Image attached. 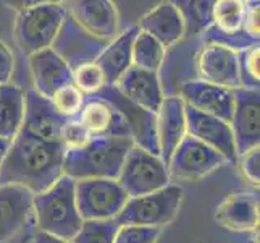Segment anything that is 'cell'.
I'll return each instance as SVG.
<instances>
[{"label":"cell","instance_id":"6da1fadb","mask_svg":"<svg viewBox=\"0 0 260 243\" xmlns=\"http://www.w3.org/2000/svg\"><path fill=\"white\" fill-rule=\"evenodd\" d=\"M63 157L61 143L42 141L20 130L0 166V185H18L39 195L63 175Z\"/></svg>","mask_w":260,"mask_h":243},{"label":"cell","instance_id":"7a4b0ae2","mask_svg":"<svg viewBox=\"0 0 260 243\" xmlns=\"http://www.w3.org/2000/svg\"><path fill=\"white\" fill-rule=\"evenodd\" d=\"M133 145L123 137L91 138L81 148L65 149L63 174L73 180L116 178Z\"/></svg>","mask_w":260,"mask_h":243},{"label":"cell","instance_id":"3957f363","mask_svg":"<svg viewBox=\"0 0 260 243\" xmlns=\"http://www.w3.org/2000/svg\"><path fill=\"white\" fill-rule=\"evenodd\" d=\"M32 215L38 230L63 240L73 238L83 224L76 208L75 180L63 174L46 192L34 195Z\"/></svg>","mask_w":260,"mask_h":243},{"label":"cell","instance_id":"277c9868","mask_svg":"<svg viewBox=\"0 0 260 243\" xmlns=\"http://www.w3.org/2000/svg\"><path fill=\"white\" fill-rule=\"evenodd\" d=\"M61 4H34L18 10L15 18V41L26 56L52 47L65 21Z\"/></svg>","mask_w":260,"mask_h":243},{"label":"cell","instance_id":"5b68a950","mask_svg":"<svg viewBox=\"0 0 260 243\" xmlns=\"http://www.w3.org/2000/svg\"><path fill=\"white\" fill-rule=\"evenodd\" d=\"M183 195L184 192L181 186L168 183L155 192L129 196L115 221L118 226L133 224V226L164 227L176 218L183 203Z\"/></svg>","mask_w":260,"mask_h":243},{"label":"cell","instance_id":"8992f818","mask_svg":"<svg viewBox=\"0 0 260 243\" xmlns=\"http://www.w3.org/2000/svg\"><path fill=\"white\" fill-rule=\"evenodd\" d=\"M75 196L83 221L115 219L129 198L116 178L75 180Z\"/></svg>","mask_w":260,"mask_h":243},{"label":"cell","instance_id":"52a82bcc","mask_svg":"<svg viewBox=\"0 0 260 243\" xmlns=\"http://www.w3.org/2000/svg\"><path fill=\"white\" fill-rule=\"evenodd\" d=\"M116 180L128 196H139L168 185L170 175L162 157L133 145L123 160Z\"/></svg>","mask_w":260,"mask_h":243},{"label":"cell","instance_id":"ba28073f","mask_svg":"<svg viewBox=\"0 0 260 243\" xmlns=\"http://www.w3.org/2000/svg\"><path fill=\"white\" fill-rule=\"evenodd\" d=\"M223 157L217 149L199 141L197 138L186 134L173 151L167 169L170 180H183V182H196L202 177L209 175L215 169L225 164Z\"/></svg>","mask_w":260,"mask_h":243},{"label":"cell","instance_id":"9c48e42d","mask_svg":"<svg viewBox=\"0 0 260 243\" xmlns=\"http://www.w3.org/2000/svg\"><path fill=\"white\" fill-rule=\"evenodd\" d=\"M246 0H213L209 10V28L202 38L207 42H220L235 50L258 44L244 34Z\"/></svg>","mask_w":260,"mask_h":243},{"label":"cell","instance_id":"30bf717a","mask_svg":"<svg viewBox=\"0 0 260 243\" xmlns=\"http://www.w3.org/2000/svg\"><path fill=\"white\" fill-rule=\"evenodd\" d=\"M65 13L91 38L110 42L118 36L120 16L112 0H63Z\"/></svg>","mask_w":260,"mask_h":243},{"label":"cell","instance_id":"8fae6325","mask_svg":"<svg viewBox=\"0 0 260 243\" xmlns=\"http://www.w3.org/2000/svg\"><path fill=\"white\" fill-rule=\"evenodd\" d=\"M94 96L104 97L109 101L126 122L129 134L134 145L147 149L152 154L158 156V138H157V114L150 112L144 107L134 104L133 101L124 97L115 85H107Z\"/></svg>","mask_w":260,"mask_h":243},{"label":"cell","instance_id":"7c38bea8","mask_svg":"<svg viewBox=\"0 0 260 243\" xmlns=\"http://www.w3.org/2000/svg\"><path fill=\"white\" fill-rule=\"evenodd\" d=\"M231 130L235 137L238 156L244 151L258 146L260 143V94L258 89H233Z\"/></svg>","mask_w":260,"mask_h":243},{"label":"cell","instance_id":"4fadbf2b","mask_svg":"<svg viewBox=\"0 0 260 243\" xmlns=\"http://www.w3.org/2000/svg\"><path fill=\"white\" fill-rule=\"evenodd\" d=\"M196 68L199 79L228 89L241 88L238 50L220 42H207L197 53Z\"/></svg>","mask_w":260,"mask_h":243},{"label":"cell","instance_id":"5bb4252c","mask_svg":"<svg viewBox=\"0 0 260 243\" xmlns=\"http://www.w3.org/2000/svg\"><path fill=\"white\" fill-rule=\"evenodd\" d=\"M186 131L187 134L217 149L226 162H238L231 125L225 120L204 114L186 105Z\"/></svg>","mask_w":260,"mask_h":243},{"label":"cell","instance_id":"9a60e30c","mask_svg":"<svg viewBox=\"0 0 260 243\" xmlns=\"http://www.w3.org/2000/svg\"><path fill=\"white\" fill-rule=\"evenodd\" d=\"M65 120V117H61L53 109L49 97H44L36 89L24 93L23 131L42 141L60 143V130Z\"/></svg>","mask_w":260,"mask_h":243},{"label":"cell","instance_id":"2e32d148","mask_svg":"<svg viewBox=\"0 0 260 243\" xmlns=\"http://www.w3.org/2000/svg\"><path fill=\"white\" fill-rule=\"evenodd\" d=\"M179 97L186 105L230 123L233 112V89L212 85L202 79H191L181 85Z\"/></svg>","mask_w":260,"mask_h":243},{"label":"cell","instance_id":"e0dca14e","mask_svg":"<svg viewBox=\"0 0 260 243\" xmlns=\"http://www.w3.org/2000/svg\"><path fill=\"white\" fill-rule=\"evenodd\" d=\"M76 119L83 123L92 138L123 137L131 138L129 128L121 114L115 107L99 96H86L84 104Z\"/></svg>","mask_w":260,"mask_h":243},{"label":"cell","instance_id":"ac0fdd59","mask_svg":"<svg viewBox=\"0 0 260 243\" xmlns=\"http://www.w3.org/2000/svg\"><path fill=\"white\" fill-rule=\"evenodd\" d=\"M115 88L134 104L155 114L158 112L165 99L158 71H150L134 65H131L118 78Z\"/></svg>","mask_w":260,"mask_h":243},{"label":"cell","instance_id":"d6986e66","mask_svg":"<svg viewBox=\"0 0 260 243\" xmlns=\"http://www.w3.org/2000/svg\"><path fill=\"white\" fill-rule=\"evenodd\" d=\"M28 57L34 89L44 97H50L60 86L73 83L71 79L73 68L53 47L38 50Z\"/></svg>","mask_w":260,"mask_h":243},{"label":"cell","instance_id":"ffe728a7","mask_svg":"<svg viewBox=\"0 0 260 243\" xmlns=\"http://www.w3.org/2000/svg\"><path fill=\"white\" fill-rule=\"evenodd\" d=\"M32 193L18 185H0V243L20 232L32 214Z\"/></svg>","mask_w":260,"mask_h":243},{"label":"cell","instance_id":"44dd1931","mask_svg":"<svg viewBox=\"0 0 260 243\" xmlns=\"http://www.w3.org/2000/svg\"><path fill=\"white\" fill-rule=\"evenodd\" d=\"M186 104L179 96L165 97L157 112V138L160 157L168 164L173 151L186 137Z\"/></svg>","mask_w":260,"mask_h":243},{"label":"cell","instance_id":"7402d4cb","mask_svg":"<svg viewBox=\"0 0 260 243\" xmlns=\"http://www.w3.org/2000/svg\"><path fill=\"white\" fill-rule=\"evenodd\" d=\"M105 46L107 42L91 38L65 15V21L52 47L68 62L71 68H75L83 62L94 60Z\"/></svg>","mask_w":260,"mask_h":243},{"label":"cell","instance_id":"603a6c76","mask_svg":"<svg viewBox=\"0 0 260 243\" xmlns=\"http://www.w3.org/2000/svg\"><path fill=\"white\" fill-rule=\"evenodd\" d=\"M215 221L233 232L254 230L258 226V195L254 192L231 193L217 208Z\"/></svg>","mask_w":260,"mask_h":243},{"label":"cell","instance_id":"cb8c5ba5","mask_svg":"<svg viewBox=\"0 0 260 243\" xmlns=\"http://www.w3.org/2000/svg\"><path fill=\"white\" fill-rule=\"evenodd\" d=\"M139 30L154 36L167 49L184 38L183 16L172 0H165L146 13V16L141 20Z\"/></svg>","mask_w":260,"mask_h":243},{"label":"cell","instance_id":"d4e9b609","mask_svg":"<svg viewBox=\"0 0 260 243\" xmlns=\"http://www.w3.org/2000/svg\"><path fill=\"white\" fill-rule=\"evenodd\" d=\"M139 31V26L123 31L115 39L107 42V46L94 59L102 67L109 85H115L118 78L133 65V42Z\"/></svg>","mask_w":260,"mask_h":243},{"label":"cell","instance_id":"484cf974","mask_svg":"<svg viewBox=\"0 0 260 243\" xmlns=\"http://www.w3.org/2000/svg\"><path fill=\"white\" fill-rule=\"evenodd\" d=\"M24 91L12 83L0 86V138L13 140L23 127Z\"/></svg>","mask_w":260,"mask_h":243},{"label":"cell","instance_id":"4316f807","mask_svg":"<svg viewBox=\"0 0 260 243\" xmlns=\"http://www.w3.org/2000/svg\"><path fill=\"white\" fill-rule=\"evenodd\" d=\"M167 56V47L162 42L157 41L154 36L147 34L146 31H138L136 38L133 42V65L158 71L164 65V60Z\"/></svg>","mask_w":260,"mask_h":243},{"label":"cell","instance_id":"83f0119b","mask_svg":"<svg viewBox=\"0 0 260 243\" xmlns=\"http://www.w3.org/2000/svg\"><path fill=\"white\" fill-rule=\"evenodd\" d=\"M71 79L84 96H94L104 86L109 85L102 67L95 60H87L76 65L71 70Z\"/></svg>","mask_w":260,"mask_h":243},{"label":"cell","instance_id":"f1b7e54d","mask_svg":"<svg viewBox=\"0 0 260 243\" xmlns=\"http://www.w3.org/2000/svg\"><path fill=\"white\" fill-rule=\"evenodd\" d=\"M118 224L115 219L107 221H83L71 243H113Z\"/></svg>","mask_w":260,"mask_h":243},{"label":"cell","instance_id":"f546056e","mask_svg":"<svg viewBox=\"0 0 260 243\" xmlns=\"http://www.w3.org/2000/svg\"><path fill=\"white\" fill-rule=\"evenodd\" d=\"M84 97L86 96L73 83H68L55 89L49 99L53 109L61 117H65V119H75L84 104Z\"/></svg>","mask_w":260,"mask_h":243},{"label":"cell","instance_id":"4dcf8cb0","mask_svg":"<svg viewBox=\"0 0 260 243\" xmlns=\"http://www.w3.org/2000/svg\"><path fill=\"white\" fill-rule=\"evenodd\" d=\"M258 59H260L258 44H252V46H247L244 49L238 50L239 83H241V88L258 89V83H260Z\"/></svg>","mask_w":260,"mask_h":243},{"label":"cell","instance_id":"1f68e13d","mask_svg":"<svg viewBox=\"0 0 260 243\" xmlns=\"http://www.w3.org/2000/svg\"><path fill=\"white\" fill-rule=\"evenodd\" d=\"M160 237H162V227L124 224L116 229L113 243H157Z\"/></svg>","mask_w":260,"mask_h":243},{"label":"cell","instance_id":"d6a6232c","mask_svg":"<svg viewBox=\"0 0 260 243\" xmlns=\"http://www.w3.org/2000/svg\"><path fill=\"white\" fill-rule=\"evenodd\" d=\"M92 137L89 134V131L83 127V123L79 122L76 117L75 119H67L63 127L60 130V143L63 145L65 149L81 148Z\"/></svg>","mask_w":260,"mask_h":243},{"label":"cell","instance_id":"836d02e7","mask_svg":"<svg viewBox=\"0 0 260 243\" xmlns=\"http://www.w3.org/2000/svg\"><path fill=\"white\" fill-rule=\"evenodd\" d=\"M241 172L249 183L258 186L260 182V148L254 146L238 156Z\"/></svg>","mask_w":260,"mask_h":243},{"label":"cell","instance_id":"e575fe53","mask_svg":"<svg viewBox=\"0 0 260 243\" xmlns=\"http://www.w3.org/2000/svg\"><path fill=\"white\" fill-rule=\"evenodd\" d=\"M15 67V59L10 47L0 39V86L8 85L12 81Z\"/></svg>","mask_w":260,"mask_h":243},{"label":"cell","instance_id":"d590c367","mask_svg":"<svg viewBox=\"0 0 260 243\" xmlns=\"http://www.w3.org/2000/svg\"><path fill=\"white\" fill-rule=\"evenodd\" d=\"M32 243H71L70 240H63V238H58V237H53L50 233L46 232H41V230H36L34 237H32Z\"/></svg>","mask_w":260,"mask_h":243},{"label":"cell","instance_id":"8d00e7d4","mask_svg":"<svg viewBox=\"0 0 260 243\" xmlns=\"http://www.w3.org/2000/svg\"><path fill=\"white\" fill-rule=\"evenodd\" d=\"M4 2L8 4L10 7H13V8H16V10H21V8L34 5V0H4Z\"/></svg>","mask_w":260,"mask_h":243},{"label":"cell","instance_id":"74e56055","mask_svg":"<svg viewBox=\"0 0 260 243\" xmlns=\"http://www.w3.org/2000/svg\"><path fill=\"white\" fill-rule=\"evenodd\" d=\"M10 143H12V140L0 138V166H2V160L7 156V151H8V148H10Z\"/></svg>","mask_w":260,"mask_h":243},{"label":"cell","instance_id":"f35d334b","mask_svg":"<svg viewBox=\"0 0 260 243\" xmlns=\"http://www.w3.org/2000/svg\"><path fill=\"white\" fill-rule=\"evenodd\" d=\"M63 0H34V4H61Z\"/></svg>","mask_w":260,"mask_h":243},{"label":"cell","instance_id":"ab89813d","mask_svg":"<svg viewBox=\"0 0 260 243\" xmlns=\"http://www.w3.org/2000/svg\"><path fill=\"white\" fill-rule=\"evenodd\" d=\"M0 34H2V31H0Z\"/></svg>","mask_w":260,"mask_h":243}]
</instances>
